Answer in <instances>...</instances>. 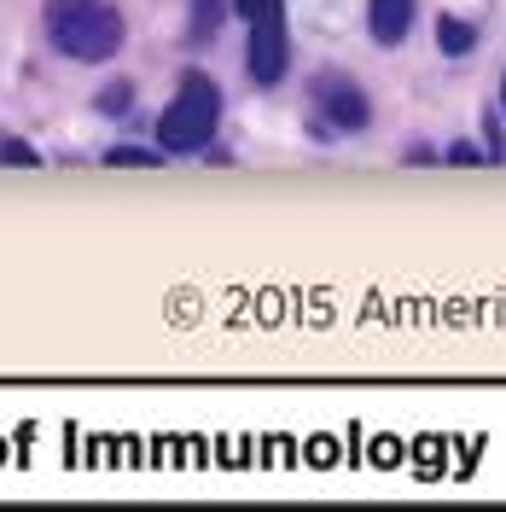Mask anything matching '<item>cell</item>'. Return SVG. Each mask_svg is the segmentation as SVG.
Wrapping results in <instances>:
<instances>
[{
	"mask_svg": "<svg viewBox=\"0 0 506 512\" xmlns=\"http://www.w3.org/2000/svg\"><path fill=\"white\" fill-rule=\"evenodd\" d=\"M222 12H227V0H198V35L216 30V24H222Z\"/></svg>",
	"mask_w": 506,
	"mask_h": 512,
	"instance_id": "obj_8",
	"label": "cell"
},
{
	"mask_svg": "<svg viewBox=\"0 0 506 512\" xmlns=\"http://www.w3.org/2000/svg\"><path fill=\"white\" fill-rule=\"evenodd\" d=\"M105 163H117V169H134V163H146V169H152V163H163V158H152L146 146H117V152H111Z\"/></svg>",
	"mask_w": 506,
	"mask_h": 512,
	"instance_id": "obj_7",
	"label": "cell"
},
{
	"mask_svg": "<svg viewBox=\"0 0 506 512\" xmlns=\"http://www.w3.org/2000/svg\"><path fill=\"white\" fill-rule=\"evenodd\" d=\"M472 24H460V18H443V24H437V47H443L448 59H460V53H472Z\"/></svg>",
	"mask_w": 506,
	"mask_h": 512,
	"instance_id": "obj_6",
	"label": "cell"
},
{
	"mask_svg": "<svg viewBox=\"0 0 506 512\" xmlns=\"http://www.w3.org/2000/svg\"><path fill=\"white\" fill-rule=\"evenodd\" d=\"M251 76L256 82H280L285 76V6L251 18Z\"/></svg>",
	"mask_w": 506,
	"mask_h": 512,
	"instance_id": "obj_3",
	"label": "cell"
},
{
	"mask_svg": "<svg viewBox=\"0 0 506 512\" xmlns=\"http://www.w3.org/2000/svg\"><path fill=\"white\" fill-rule=\"evenodd\" d=\"M501 105H506V76H501Z\"/></svg>",
	"mask_w": 506,
	"mask_h": 512,
	"instance_id": "obj_11",
	"label": "cell"
},
{
	"mask_svg": "<svg viewBox=\"0 0 506 512\" xmlns=\"http://www.w3.org/2000/svg\"><path fill=\"white\" fill-rule=\"evenodd\" d=\"M47 35H53L59 53H70V59H82V64H99L117 53L123 18L105 0H53L47 6Z\"/></svg>",
	"mask_w": 506,
	"mask_h": 512,
	"instance_id": "obj_1",
	"label": "cell"
},
{
	"mask_svg": "<svg viewBox=\"0 0 506 512\" xmlns=\"http://www.w3.org/2000/svg\"><path fill=\"white\" fill-rule=\"evenodd\" d=\"M315 94H320V105L332 111L338 128H367V99H361V88H349L344 76H320Z\"/></svg>",
	"mask_w": 506,
	"mask_h": 512,
	"instance_id": "obj_4",
	"label": "cell"
},
{
	"mask_svg": "<svg viewBox=\"0 0 506 512\" xmlns=\"http://www.w3.org/2000/svg\"><path fill=\"white\" fill-rule=\"evenodd\" d=\"M408 24H413V0H367V30H373V41L396 47L408 35Z\"/></svg>",
	"mask_w": 506,
	"mask_h": 512,
	"instance_id": "obj_5",
	"label": "cell"
},
{
	"mask_svg": "<svg viewBox=\"0 0 506 512\" xmlns=\"http://www.w3.org/2000/svg\"><path fill=\"white\" fill-rule=\"evenodd\" d=\"M216 123H222V94H216V82H210V76H187L181 94H175V105L163 111L158 140L169 152H198V146L216 134Z\"/></svg>",
	"mask_w": 506,
	"mask_h": 512,
	"instance_id": "obj_2",
	"label": "cell"
},
{
	"mask_svg": "<svg viewBox=\"0 0 506 512\" xmlns=\"http://www.w3.org/2000/svg\"><path fill=\"white\" fill-rule=\"evenodd\" d=\"M285 0H233V12L239 18H262V12H280Z\"/></svg>",
	"mask_w": 506,
	"mask_h": 512,
	"instance_id": "obj_9",
	"label": "cell"
},
{
	"mask_svg": "<svg viewBox=\"0 0 506 512\" xmlns=\"http://www.w3.org/2000/svg\"><path fill=\"white\" fill-rule=\"evenodd\" d=\"M0 158H6V163H18V169H30V163H35V152L24 146V140H6V146H0Z\"/></svg>",
	"mask_w": 506,
	"mask_h": 512,
	"instance_id": "obj_10",
	"label": "cell"
}]
</instances>
